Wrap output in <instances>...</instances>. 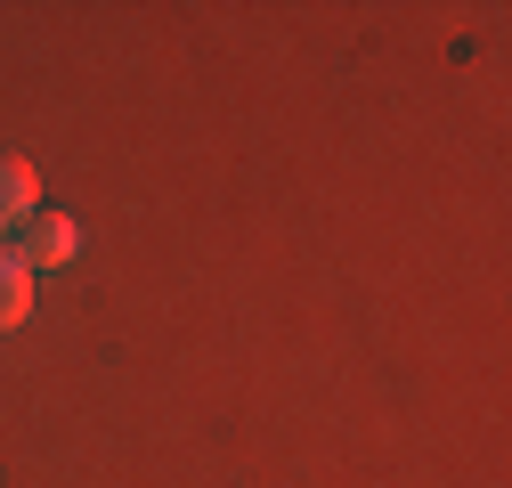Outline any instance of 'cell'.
Listing matches in <instances>:
<instances>
[{
	"label": "cell",
	"mask_w": 512,
	"mask_h": 488,
	"mask_svg": "<svg viewBox=\"0 0 512 488\" xmlns=\"http://www.w3.org/2000/svg\"><path fill=\"white\" fill-rule=\"evenodd\" d=\"M82 253V228L66 220V212H33L25 228H17V261L25 269H66Z\"/></svg>",
	"instance_id": "6da1fadb"
},
{
	"label": "cell",
	"mask_w": 512,
	"mask_h": 488,
	"mask_svg": "<svg viewBox=\"0 0 512 488\" xmlns=\"http://www.w3.org/2000/svg\"><path fill=\"white\" fill-rule=\"evenodd\" d=\"M33 212H41V179H33V163H25V155H0V244H9Z\"/></svg>",
	"instance_id": "7a4b0ae2"
},
{
	"label": "cell",
	"mask_w": 512,
	"mask_h": 488,
	"mask_svg": "<svg viewBox=\"0 0 512 488\" xmlns=\"http://www.w3.org/2000/svg\"><path fill=\"white\" fill-rule=\"evenodd\" d=\"M33 318V269L17 261V244H0V334Z\"/></svg>",
	"instance_id": "3957f363"
}]
</instances>
